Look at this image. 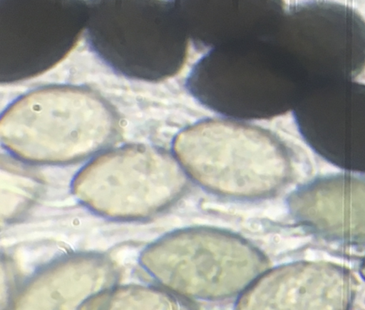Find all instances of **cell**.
<instances>
[{
  "label": "cell",
  "mask_w": 365,
  "mask_h": 310,
  "mask_svg": "<svg viewBox=\"0 0 365 310\" xmlns=\"http://www.w3.org/2000/svg\"><path fill=\"white\" fill-rule=\"evenodd\" d=\"M295 218L313 234L349 246L365 245V176L315 178L290 197Z\"/></svg>",
  "instance_id": "6"
},
{
  "label": "cell",
  "mask_w": 365,
  "mask_h": 310,
  "mask_svg": "<svg viewBox=\"0 0 365 310\" xmlns=\"http://www.w3.org/2000/svg\"><path fill=\"white\" fill-rule=\"evenodd\" d=\"M205 106L237 119H268L293 109L307 88L279 44L238 41L215 46L186 82Z\"/></svg>",
  "instance_id": "2"
},
{
  "label": "cell",
  "mask_w": 365,
  "mask_h": 310,
  "mask_svg": "<svg viewBox=\"0 0 365 310\" xmlns=\"http://www.w3.org/2000/svg\"><path fill=\"white\" fill-rule=\"evenodd\" d=\"M113 107L91 89L57 86L30 91L14 101L0 121L5 146L25 158L67 161L96 151L117 137Z\"/></svg>",
  "instance_id": "1"
},
{
  "label": "cell",
  "mask_w": 365,
  "mask_h": 310,
  "mask_svg": "<svg viewBox=\"0 0 365 310\" xmlns=\"http://www.w3.org/2000/svg\"><path fill=\"white\" fill-rule=\"evenodd\" d=\"M359 271L361 278L365 281V254L361 260Z\"/></svg>",
  "instance_id": "8"
},
{
  "label": "cell",
  "mask_w": 365,
  "mask_h": 310,
  "mask_svg": "<svg viewBox=\"0 0 365 310\" xmlns=\"http://www.w3.org/2000/svg\"><path fill=\"white\" fill-rule=\"evenodd\" d=\"M284 23V48L308 90L351 80L365 67V21L354 9L316 1L294 8Z\"/></svg>",
  "instance_id": "4"
},
{
  "label": "cell",
  "mask_w": 365,
  "mask_h": 310,
  "mask_svg": "<svg viewBox=\"0 0 365 310\" xmlns=\"http://www.w3.org/2000/svg\"><path fill=\"white\" fill-rule=\"evenodd\" d=\"M297 127L320 157L365 174V84L332 81L307 90L293 108Z\"/></svg>",
  "instance_id": "5"
},
{
  "label": "cell",
  "mask_w": 365,
  "mask_h": 310,
  "mask_svg": "<svg viewBox=\"0 0 365 310\" xmlns=\"http://www.w3.org/2000/svg\"><path fill=\"white\" fill-rule=\"evenodd\" d=\"M183 179L163 151L146 145L118 149L81 176L78 188L93 196H168L180 190Z\"/></svg>",
  "instance_id": "7"
},
{
  "label": "cell",
  "mask_w": 365,
  "mask_h": 310,
  "mask_svg": "<svg viewBox=\"0 0 365 310\" xmlns=\"http://www.w3.org/2000/svg\"><path fill=\"white\" fill-rule=\"evenodd\" d=\"M174 150L200 184L232 194L273 191L289 178V153L270 130L231 119H207L175 136Z\"/></svg>",
  "instance_id": "3"
}]
</instances>
